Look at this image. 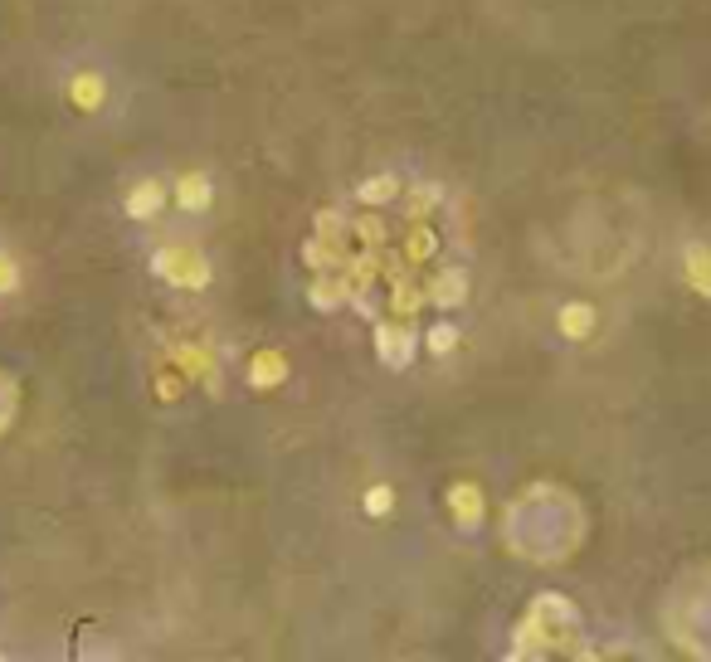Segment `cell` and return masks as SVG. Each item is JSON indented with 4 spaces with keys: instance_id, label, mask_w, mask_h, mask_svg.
Returning a JSON list of instances; mask_svg holds the SVG:
<instances>
[{
    "instance_id": "obj_1",
    "label": "cell",
    "mask_w": 711,
    "mask_h": 662,
    "mask_svg": "<svg viewBox=\"0 0 711 662\" xmlns=\"http://www.w3.org/2000/svg\"><path fill=\"white\" fill-rule=\"evenodd\" d=\"M580 619L575 609L565 604L561 594H541L526 619L517 624V643H512V658H551V653H580Z\"/></svg>"
},
{
    "instance_id": "obj_2",
    "label": "cell",
    "mask_w": 711,
    "mask_h": 662,
    "mask_svg": "<svg viewBox=\"0 0 711 662\" xmlns=\"http://www.w3.org/2000/svg\"><path fill=\"white\" fill-rule=\"evenodd\" d=\"M151 268H156L171 288H190V293H200V288L210 283V258L200 254V249H190V244H166L161 254L151 258Z\"/></svg>"
},
{
    "instance_id": "obj_3",
    "label": "cell",
    "mask_w": 711,
    "mask_h": 662,
    "mask_svg": "<svg viewBox=\"0 0 711 662\" xmlns=\"http://www.w3.org/2000/svg\"><path fill=\"white\" fill-rule=\"evenodd\" d=\"M375 351H380V361H385V366H410L414 361V331L405 327V322H390V317H385V322H380V327H375Z\"/></svg>"
},
{
    "instance_id": "obj_4",
    "label": "cell",
    "mask_w": 711,
    "mask_h": 662,
    "mask_svg": "<svg viewBox=\"0 0 711 662\" xmlns=\"http://www.w3.org/2000/svg\"><path fill=\"white\" fill-rule=\"evenodd\" d=\"M439 249H444V239H439V229H434L429 220H410V224H405V249H400L405 268H424V263H434V258H439Z\"/></svg>"
},
{
    "instance_id": "obj_5",
    "label": "cell",
    "mask_w": 711,
    "mask_h": 662,
    "mask_svg": "<svg viewBox=\"0 0 711 662\" xmlns=\"http://www.w3.org/2000/svg\"><path fill=\"white\" fill-rule=\"evenodd\" d=\"M356 288H351V278L341 273V268H322L317 278H312V288H307V302L317 307V312H337L341 302H351Z\"/></svg>"
},
{
    "instance_id": "obj_6",
    "label": "cell",
    "mask_w": 711,
    "mask_h": 662,
    "mask_svg": "<svg viewBox=\"0 0 711 662\" xmlns=\"http://www.w3.org/2000/svg\"><path fill=\"white\" fill-rule=\"evenodd\" d=\"M449 516L463 526V531H473V526H483V512H487V497L478 482H453L449 487Z\"/></svg>"
},
{
    "instance_id": "obj_7",
    "label": "cell",
    "mask_w": 711,
    "mask_h": 662,
    "mask_svg": "<svg viewBox=\"0 0 711 662\" xmlns=\"http://www.w3.org/2000/svg\"><path fill=\"white\" fill-rule=\"evenodd\" d=\"M424 297H429L434 307H444V312L463 307V302H468V273H463V268H439V273L429 278Z\"/></svg>"
},
{
    "instance_id": "obj_8",
    "label": "cell",
    "mask_w": 711,
    "mask_h": 662,
    "mask_svg": "<svg viewBox=\"0 0 711 662\" xmlns=\"http://www.w3.org/2000/svg\"><path fill=\"white\" fill-rule=\"evenodd\" d=\"M288 380V356L283 351H273V346H263L249 356V385L254 390H278Z\"/></svg>"
},
{
    "instance_id": "obj_9",
    "label": "cell",
    "mask_w": 711,
    "mask_h": 662,
    "mask_svg": "<svg viewBox=\"0 0 711 662\" xmlns=\"http://www.w3.org/2000/svg\"><path fill=\"white\" fill-rule=\"evenodd\" d=\"M556 327H561L565 341H585V336H595L599 312L590 307V302H561V312H556Z\"/></svg>"
},
{
    "instance_id": "obj_10",
    "label": "cell",
    "mask_w": 711,
    "mask_h": 662,
    "mask_svg": "<svg viewBox=\"0 0 711 662\" xmlns=\"http://www.w3.org/2000/svg\"><path fill=\"white\" fill-rule=\"evenodd\" d=\"M161 205H166V185L161 181H137L127 190V215L132 220H156Z\"/></svg>"
},
{
    "instance_id": "obj_11",
    "label": "cell",
    "mask_w": 711,
    "mask_h": 662,
    "mask_svg": "<svg viewBox=\"0 0 711 662\" xmlns=\"http://www.w3.org/2000/svg\"><path fill=\"white\" fill-rule=\"evenodd\" d=\"M210 200H215V185H210V176L186 171V176L176 181V205H181V210L200 215V210H210Z\"/></svg>"
},
{
    "instance_id": "obj_12",
    "label": "cell",
    "mask_w": 711,
    "mask_h": 662,
    "mask_svg": "<svg viewBox=\"0 0 711 662\" xmlns=\"http://www.w3.org/2000/svg\"><path fill=\"white\" fill-rule=\"evenodd\" d=\"M682 273H687V288L697 297H711V249L707 244H687L682 254Z\"/></svg>"
},
{
    "instance_id": "obj_13",
    "label": "cell",
    "mask_w": 711,
    "mask_h": 662,
    "mask_svg": "<svg viewBox=\"0 0 711 662\" xmlns=\"http://www.w3.org/2000/svg\"><path fill=\"white\" fill-rule=\"evenodd\" d=\"M171 361H176V370L190 375V380H215V361H210V351H205V346H195V341H181V346L171 351Z\"/></svg>"
},
{
    "instance_id": "obj_14",
    "label": "cell",
    "mask_w": 711,
    "mask_h": 662,
    "mask_svg": "<svg viewBox=\"0 0 711 662\" xmlns=\"http://www.w3.org/2000/svg\"><path fill=\"white\" fill-rule=\"evenodd\" d=\"M400 190H405V181H400L395 171H380V176H371V181L356 185V200H361V205H371V210H380V205H390Z\"/></svg>"
},
{
    "instance_id": "obj_15",
    "label": "cell",
    "mask_w": 711,
    "mask_h": 662,
    "mask_svg": "<svg viewBox=\"0 0 711 662\" xmlns=\"http://www.w3.org/2000/svg\"><path fill=\"white\" fill-rule=\"evenodd\" d=\"M69 103L83 112H98L103 103H108V83L98 74H74V83H69Z\"/></svg>"
},
{
    "instance_id": "obj_16",
    "label": "cell",
    "mask_w": 711,
    "mask_h": 662,
    "mask_svg": "<svg viewBox=\"0 0 711 662\" xmlns=\"http://www.w3.org/2000/svg\"><path fill=\"white\" fill-rule=\"evenodd\" d=\"M317 239L337 254H351V220H341L337 210H322L317 215Z\"/></svg>"
},
{
    "instance_id": "obj_17",
    "label": "cell",
    "mask_w": 711,
    "mask_h": 662,
    "mask_svg": "<svg viewBox=\"0 0 711 662\" xmlns=\"http://www.w3.org/2000/svg\"><path fill=\"white\" fill-rule=\"evenodd\" d=\"M424 302H429V297H424V288H414L405 273H395V288H390V312H395V317H414Z\"/></svg>"
},
{
    "instance_id": "obj_18",
    "label": "cell",
    "mask_w": 711,
    "mask_h": 662,
    "mask_svg": "<svg viewBox=\"0 0 711 662\" xmlns=\"http://www.w3.org/2000/svg\"><path fill=\"white\" fill-rule=\"evenodd\" d=\"M351 239H356L361 249H385V220H380V210L366 205V215L351 220Z\"/></svg>"
},
{
    "instance_id": "obj_19",
    "label": "cell",
    "mask_w": 711,
    "mask_h": 662,
    "mask_svg": "<svg viewBox=\"0 0 711 662\" xmlns=\"http://www.w3.org/2000/svg\"><path fill=\"white\" fill-rule=\"evenodd\" d=\"M444 200V190L439 185H414L410 190V220H429V210Z\"/></svg>"
},
{
    "instance_id": "obj_20",
    "label": "cell",
    "mask_w": 711,
    "mask_h": 662,
    "mask_svg": "<svg viewBox=\"0 0 711 662\" xmlns=\"http://www.w3.org/2000/svg\"><path fill=\"white\" fill-rule=\"evenodd\" d=\"M424 346H429L434 356H449L453 346H458V327H449V322H439V327H429V336H424Z\"/></svg>"
},
{
    "instance_id": "obj_21",
    "label": "cell",
    "mask_w": 711,
    "mask_h": 662,
    "mask_svg": "<svg viewBox=\"0 0 711 662\" xmlns=\"http://www.w3.org/2000/svg\"><path fill=\"white\" fill-rule=\"evenodd\" d=\"M390 507H395V487H385V482L366 487V512H371V516H390Z\"/></svg>"
},
{
    "instance_id": "obj_22",
    "label": "cell",
    "mask_w": 711,
    "mask_h": 662,
    "mask_svg": "<svg viewBox=\"0 0 711 662\" xmlns=\"http://www.w3.org/2000/svg\"><path fill=\"white\" fill-rule=\"evenodd\" d=\"M181 390H186L181 370H161V375H156V395H161V400H181Z\"/></svg>"
},
{
    "instance_id": "obj_23",
    "label": "cell",
    "mask_w": 711,
    "mask_h": 662,
    "mask_svg": "<svg viewBox=\"0 0 711 662\" xmlns=\"http://www.w3.org/2000/svg\"><path fill=\"white\" fill-rule=\"evenodd\" d=\"M15 283H20V268H15V258L0 254V293H15Z\"/></svg>"
},
{
    "instance_id": "obj_24",
    "label": "cell",
    "mask_w": 711,
    "mask_h": 662,
    "mask_svg": "<svg viewBox=\"0 0 711 662\" xmlns=\"http://www.w3.org/2000/svg\"><path fill=\"white\" fill-rule=\"evenodd\" d=\"M10 409H15V390H10V380H0V429L10 424Z\"/></svg>"
}]
</instances>
